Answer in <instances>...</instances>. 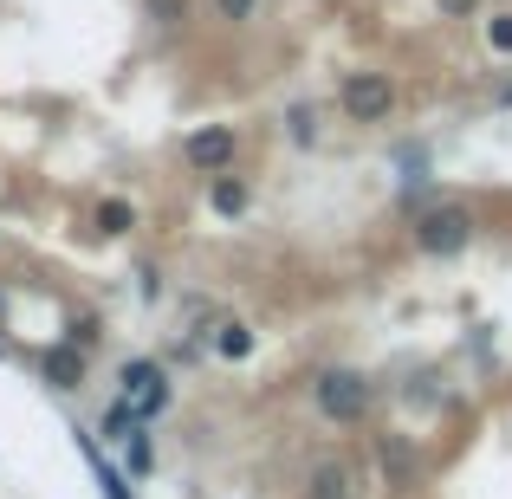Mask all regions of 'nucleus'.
Here are the masks:
<instances>
[{
    "label": "nucleus",
    "instance_id": "f257e3e1",
    "mask_svg": "<svg viewBox=\"0 0 512 499\" xmlns=\"http://www.w3.org/2000/svg\"><path fill=\"white\" fill-rule=\"evenodd\" d=\"M480 234L474 208L467 201H428L422 214H409V240L415 253H428V260H454V253H467Z\"/></svg>",
    "mask_w": 512,
    "mask_h": 499
},
{
    "label": "nucleus",
    "instance_id": "20e7f679",
    "mask_svg": "<svg viewBox=\"0 0 512 499\" xmlns=\"http://www.w3.org/2000/svg\"><path fill=\"white\" fill-rule=\"evenodd\" d=\"M117 396H130L143 422H156V415H169L175 383H169V370H163L156 357H130L124 370H117Z\"/></svg>",
    "mask_w": 512,
    "mask_h": 499
},
{
    "label": "nucleus",
    "instance_id": "39448f33",
    "mask_svg": "<svg viewBox=\"0 0 512 499\" xmlns=\"http://www.w3.org/2000/svg\"><path fill=\"white\" fill-rule=\"evenodd\" d=\"M234 156H240V130L234 124H195L182 137V163L195 169V175H227V169H234Z\"/></svg>",
    "mask_w": 512,
    "mask_h": 499
},
{
    "label": "nucleus",
    "instance_id": "aec40b11",
    "mask_svg": "<svg viewBox=\"0 0 512 499\" xmlns=\"http://www.w3.org/2000/svg\"><path fill=\"white\" fill-rule=\"evenodd\" d=\"M435 13H441V20H474L480 0H435Z\"/></svg>",
    "mask_w": 512,
    "mask_h": 499
},
{
    "label": "nucleus",
    "instance_id": "dca6fc26",
    "mask_svg": "<svg viewBox=\"0 0 512 499\" xmlns=\"http://www.w3.org/2000/svg\"><path fill=\"white\" fill-rule=\"evenodd\" d=\"M487 52H500V59H512V7L487 13Z\"/></svg>",
    "mask_w": 512,
    "mask_h": 499
},
{
    "label": "nucleus",
    "instance_id": "9d476101",
    "mask_svg": "<svg viewBox=\"0 0 512 499\" xmlns=\"http://www.w3.org/2000/svg\"><path fill=\"white\" fill-rule=\"evenodd\" d=\"M318 137H325V124H318V104H312V98H292V104H286V143H292V150H318Z\"/></svg>",
    "mask_w": 512,
    "mask_h": 499
},
{
    "label": "nucleus",
    "instance_id": "9b49d317",
    "mask_svg": "<svg viewBox=\"0 0 512 499\" xmlns=\"http://www.w3.org/2000/svg\"><path fill=\"white\" fill-rule=\"evenodd\" d=\"M137 428H150V422L137 415V402H130V396H111V409L98 415V435H104V448H111V441H130Z\"/></svg>",
    "mask_w": 512,
    "mask_h": 499
},
{
    "label": "nucleus",
    "instance_id": "7ed1b4c3",
    "mask_svg": "<svg viewBox=\"0 0 512 499\" xmlns=\"http://www.w3.org/2000/svg\"><path fill=\"white\" fill-rule=\"evenodd\" d=\"M396 78L389 72H344V85H338V104H344V117L350 124H389L396 117Z\"/></svg>",
    "mask_w": 512,
    "mask_h": 499
},
{
    "label": "nucleus",
    "instance_id": "ddd939ff",
    "mask_svg": "<svg viewBox=\"0 0 512 499\" xmlns=\"http://www.w3.org/2000/svg\"><path fill=\"white\" fill-rule=\"evenodd\" d=\"M91 221H98V234H104V240H124L130 227H137V201H130V195H104Z\"/></svg>",
    "mask_w": 512,
    "mask_h": 499
},
{
    "label": "nucleus",
    "instance_id": "f8f14e48",
    "mask_svg": "<svg viewBox=\"0 0 512 499\" xmlns=\"http://www.w3.org/2000/svg\"><path fill=\"white\" fill-rule=\"evenodd\" d=\"M305 499H350V461H318L305 474Z\"/></svg>",
    "mask_w": 512,
    "mask_h": 499
},
{
    "label": "nucleus",
    "instance_id": "423d86ee",
    "mask_svg": "<svg viewBox=\"0 0 512 499\" xmlns=\"http://www.w3.org/2000/svg\"><path fill=\"white\" fill-rule=\"evenodd\" d=\"M72 435H78V454H85V467H91V480H98L104 499H137V480L111 461V448H98V435H91V428H72Z\"/></svg>",
    "mask_w": 512,
    "mask_h": 499
},
{
    "label": "nucleus",
    "instance_id": "412c9836",
    "mask_svg": "<svg viewBox=\"0 0 512 499\" xmlns=\"http://www.w3.org/2000/svg\"><path fill=\"white\" fill-rule=\"evenodd\" d=\"M500 104H512V78H506V85H500Z\"/></svg>",
    "mask_w": 512,
    "mask_h": 499
},
{
    "label": "nucleus",
    "instance_id": "a211bd4d",
    "mask_svg": "<svg viewBox=\"0 0 512 499\" xmlns=\"http://www.w3.org/2000/svg\"><path fill=\"white\" fill-rule=\"evenodd\" d=\"M214 13H221L227 26H247L253 13H260V0H214Z\"/></svg>",
    "mask_w": 512,
    "mask_h": 499
},
{
    "label": "nucleus",
    "instance_id": "4468645a",
    "mask_svg": "<svg viewBox=\"0 0 512 499\" xmlns=\"http://www.w3.org/2000/svg\"><path fill=\"white\" fill-rule=\"evenodd\" d=\"M124 474L130 480H150L156 474V441H150V428H137V435L124 441Z\"/></svg>",
    "mask_w": 512,
    "mask_h": 499
},
{
    "label": "nucleus",
    "instance_id": "2eb2a0df",
    "mask_svg": "<svg viewBox=\"0 0 512 499\" xmlns=\"http://www.w3.org/2000/svg\"><path fill=\"white\" fill-rule=\"evenodd\" d=\"M150 7V20L163 26V33H182L188 20H195V0H143Z\"/></svg>",
    "mask_w": 512,
    "mask_h": 499
},
{
    "label": "nucleus",
    "instance_id": "f03ea898",
    "mask_svg": "<svg viewBox=\"0 0 512 499\" xmlns=\"http://www.w3.org/2000/svg\"><path fill=\"white\" fill-rule=\"evenodd\" d=\"M312 402H318V415H325V422L350 428V422H363V415L376 409V383L363 370H350V363H331V370L312 376Z\"/></svg>",
    "mask_w": 512,
    "mask_h": 499
},
{
    "label": "nucleus",
    "instance_id": "1a4fd4ad",
    "mask_svg": "<svg viewBox=\"0 0 512 499\" xmlns=\"http://www.w3.org/2000/svg\"><path fill=\"white\" fill-rule=\"evenodd\" d=\"M253 350H260V331H253L247 318H221V325H214V357L221 363H247Z\"/></svg>",
    "mask_w": 512,
    "mask_h": 499
},
{
    "label": "nucleus",
    "instance_id": "6ab92c4d",
    "mask_svg": "<svg viewBox=\"0 0 512 499\" xmlns=\"http://www.w3.org/2000/svg\"><path fill=\"white\" fill-rule=\"evenodd\" d=\"M137 299H143V305L163 299V266H137Z\"/></svg>",
    "mask_w": 512,
    "mask_h": 499
},
{
    "label": "nucleus",
    "instance_id": "0eeeda50",
    "mask_svg": "<svg viewBox=\"0 0 512 499\" xmlns=\"http://www.w3.org/2000/svg\"><path fill=\"white\" fill-rule=\"evenodd\" d=\"M85 357H91V350H78V344H65V337H59V344L39 357V376H46L59 396H72V389H85Z\"/></svg>",
    "mask_w": 512,
    "mask_h": 499
},
{
    "label": "nucleus",
    "instance_id": "6e6552de",
    "mask_svg": "<svg viewBox=\"0 0 512 499\" xmlns=\"http://www.w3.org/2000/svg\"><path fill=\"white\" fill-rule=\"evenodd\" d=\"M208 208L221 214V221H247V208H253V188L240 182L234 169H227V175H208Z\"/></svg>",
    "mask_w": 512,
    "mask_h": 499
},
{
    "label": "nucleus",
    "instance_id": "f3484780",
    "mask_svg": "<svg viewBox=\"0 0 512 499\" xmlns=\"http://www.w3.org/2000/svg\"><path fill=\"white\" fill-rule=\"evenodd\" d=\"M98 337H104V318H91V312H78L65 325V344H78V350H98Z\"/></svg>",
    "mask_w": 512,
    "mask_h": 499
}]
</instances>
